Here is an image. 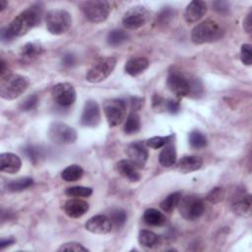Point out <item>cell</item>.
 Segmentation results:
<instances>
[{
    "label": "cell",
    "instance_id": "obj_43",
    "mask_svg": "<svg viewBox=\"0 0 252 252\" xmlns=\"http://www.w3.org/2000/svg\"><path fill=\"white\" fill-rule=\"evenodd\" d=\"M172 16H173V11L171 9H164L157 17V21H158V23L160 24H165L172 18Z\"/></svg>",
    "mask_w": 252,
    "mask_h": 252
},
{
    "label": "cell",
    "instance_id": "obj_32",
    "mask_svg": "<svg viewBox=\"0 0 252 252\" xmlns=\"http://www.w3.org/2000/svg\"><path fill=\"white\" fill-rule=\"evenodd\" d=\"M108 218L110 219V220L112 222L113 228H120L126 222L127 215L124 210L117 208V209H113L109 212Z\"/></svg>",
    "mask_w": 252,
    "mask_h": 252
},
{
    "label": "cell",
    "instance_id": "obj_27",
    "mask_svg": "<svg viewBox=\"0 0 252 252\" xmlns=\"http://www.w3.org/2000/svg\"><path fill=\"white\" fill-rule=\"evenodd\" d=\"M83 168L78 164H71L61 172V178L66 182H74L82 178Z\"/></svg>",
    "mask_w": 252,
    "mask_h": 252
},
{
    "label": "cell",
    "instance_id": "obj_40",
    "mask_svg": "<svg viewBox=\"0 0 252 252\" xmlns=\"http://www.w3.org/2000/svg\"><path fill=\"white\" fill-rule=\"evenodd\" d=\"M240 59L243 64L251 65L252 63V52H251V45L249 43H244L241 45L240 49Z\"/></svg>",
    "mask_w": 252,
    "mask_h": 252
},
{
    "label": "cell",
    "instance_id": "obj_38",
    "mask_svg": "<svg viewBox=\"0 0 252 252\" xmlns=\"http://www.w3.org/2000/svg\"><path fill=\"white\" fill-rule=\"evenodd\" d=\"M38 102V96L36 94H31L27 96L20 104V109L22 111H30L33 109Z\"/></svg>",
    "mask_w": 252,
    "mask_h": 252
},
{
    "label": "cell",
    "instance_id": "obj_34",
    "mask_svg": "<svg viewBox=\"0 0 252 252\" xmlns=\"http://www.w3.org/2000/svg\"><path fill=\"white\" fill-rule=\"evenodd\" d=\"M189 144L193 149H203L207 146V137L201 131L193 130L189 134Z\"/></svg>",
    "mask_w": 252,
    "mask_h": 252
},
{
    "label": "cell",
    "instance_id": "obj_36",
    "mask_svg": "<svg viewBox=\"0 0 252 252\" xmlns=\"http://www.w3.org/2000/svg\"><path fill=\"white\" fill-rule=\"evenodd\" d=\"M189 86H190V90H189L188 95L194 98H199L204 94V88L200 79L195 77L189 79Z\"/></svg>",
    "mask_w": 252,
    "mask_h": 252
},
{
    "label": "cell",
    "instance_id": "obj_19",
    "mask_svg": "<svg viewBox=\"0 0 252 252\" xmlns=\"http://www.w3.org/2000/svg\"><path fill=\"white\" fill-rule=\"evenodd\" d=\"M22 166L21 158L12 153H3L0 156V169L8 174L17 173Z\"/></svg>",
    "mask_w": 252,
    "mask_h": 252
},
{
    "label": "cell",
    "instance_id": "obj_44",
    "mask_svg": "<svg viewBox=\"0 0 252 252\" xmlns=\"http://www.w3.org/2000/svg\"><path fill=\"white\" fill-rule=\"evenodd\" d=\"M214 6V9L219 13V14H221V15H224L228 12L229 10V4L227 2H224V1H217V2H214L213 4Z\"/></svg>",
    "mask_w": 252,
    "mask_h": 252
},
{
    "label": "cell",
    "instance_id": "obj_35",
    "mask_svg": "<svg viewBox=\"0 0 252 252\" xmlns=\"http://www.w3.org/2000/svg\"><path fill=\"white\" fill-rule=\"evenodd\" d=\"M65 194L69 197H75V198H80V197H90L93 194V189L90 187H85V186H73L69 187L65 190Z\"/></svg>",
    "mask_w": 252,
    "mask_h": 252
},
{
    "label": "cell",
    "instance_id": "obj_28",
    "mask_svg": "<svg viewBox=\"0 0 252 252\" xmlns=\"http://www.w3.org/2000/svg\"><path fill=\"white\" fill-rule=\"evenodd\" d=\"M181 197H182L181 192H173V193L169 194L167 197H165L161 201V203L159 205L160 209L164 213H168V214L172 213L175 210V208H177Z\"/></svg>",
    "mask_w": 252,
    "mask_h": 252
},
{
    "label": "cell",
    "instance_id": "obj_41",
    "mask_svg": "<svg viewBox=\"0 0 252 252\" xmlns=\"http://www.w3.org/2000/svg\"><path fill=\"white\" fill-rule=\"evenodd\" d=\"M58 251H75V252H80V251H89V249L85 246H83L79 242L71 241V242H66L62 244L59 248Z\"/></svg>",
    "mask_w": 252,
    "mask_h": 252
},
{
    "label": "cell",
    "instance_id": "obj_6",
    "mask_svg": "<svg viewBox=\"0 0 252 252\" xmlns=\"http://www.w3.org/2000/svg\"><path fill=\"white\" fill-rule=\"evenodd\" d=\"M80 8L85 17L94 24L104 22L110 11L108 2L102 0L84 1L80 4Z\"/></svg>",
    "mask_w": 252,
    "mask_h": 252
},
{
    "label": "cell",
    "instance_id": "obj_15",
    "mask_svg": "<svg viewBox=\"0 0 252 252\" xmlns=\"http://www.w3.org/2000/svg\"><path fill=\"white\" fill-rule=\"evenodd\" d=\"M127 156L129 159L140 169L143 168L148 159V151L140 141L133 142L127 147Z\"/></svg>",
    "mask_w": 252,
    "mask_h": 252
},
{
    "label": "cell",
    "instance_id": "obj_1",
    "mask_svg": "<svg viewBox=\"0 0 252 252\" xmlns=\"http://www.w3.org/2000/svg\"><path fill=\"white\" fill-rule=\"evenodd\" d=\"M42 7L34 4L16 16L9 24L8 30L14 37L23 36L40 23Z\"/></svg>",
    "mask_w": 252,
    "mask_h": 252
},
{
    "label": "cell",
    "instance_id": "obj_29",
    "mask_svg": "<svg viewBox=\"0 0 252 252\" xmlns=\"http://www.w3.org/2000/svg\"><path fill=\"white\" fill-rule=\"evenodd\" d=\"M33 184V179L31 177H21L11 180L6 183V189L9 192H20L26 190Z\"/></svg>",
    "mask_w": 252,
    "mask_h": 252
},
{
    "label": "cell",
    "instance_id": "obj_42",
    "mask_svg": "<svg viewBox=\"0 0 252 252\" xmlns=\"http://www.w3.org/2000/svg\"><path fill=\"white\" fill-rule=\"evenodd\" d=\"M163 109H165L169 113H177L180 109V103L178 100L174 99H164V104H163Z\"/></svg>",
    "mask_w": 252,
    "mask_h": 252
},
{
    "label": "cell",
    "instance_id": "obj_45",
    "mask_svg": "<svg viewBox=\"0 0 252 252\" xmlns=\"http://www.w3.org/2000/svg\"><path fill=\"white\" fill-rule=\"evenodd\" d=\"M62 64L65 67H72L76 64V57L72 53H66L62 56Z\"/></svg>",
    "mask_w": 252,
    "mask_h": 252
},
{
    "label": "cell",
    "instance_id": "obj_31",
    "mask_svg": "<svg viewBox=\"0 0 252 252\" xmlns=\"http://www.w3.org/2000/svg\"><path fill=\"white\" fill-rule=\"evenodd\" d=\"M23 154L34 164H36L44 157L43 150L35 145H27L22 150Z\"/></svg>",
    "mask_w": 252,
    "mask_h": 252
},
{
    "label": "cell",
    "instance_id": "obj_30",
    "mask_svg": "<svg viewBox=\"0 0 252 252\" xmlns=\"http://www.w3.org/2000/svg\"><path fill=\"white\" fill-rule=\"evenodd\" d=\"M140 127H141L140 116L135 111L130 112L125 121V124H124V128H123L124 133L127 135L135 134L136 132H138L140 130Z\"/></svg>",
    "mask_w": 252,
    "mask_h": 252
},
{
    "label": "cell",
    "instance_id": "obj_3",
    "mask_svg": "<svg viewBox=\"0 0 252 252\" xmlns=\"http://www.w3.org/2000/svg\"><path fill=\"white\" fill-rule=\"evenodd\" d=\"M222 30L213 20H205L194 27L191 32V39L196 44L209 43L219 40L222 36Z\"/></svg>",
    "mask_w": 252,
    "mask_h": 252
},
{
    "label": "cell",
    "instance_id": "obj_11",
    "mask_svg": "<svg viewBox=\"0 0 252 252\" xmlns=\"http://www.w3.org/2000/svg\"><path fill=\"white\" fill-rule=\"evenodd\" d=\"M53 100L60 106L68 107L72 105L77 97L74 87L69 83H58L51 89Z\"/></svg>",
    "mask_w": 252,
    "mask_h": 252
},
{
    "label": "cell",
    "instance_id": "obj_2",
    "mask_svg": "<svg viewBox=\"0 0 252 252\" xmlns=\"http://www.w3.org/2000/svg\"><path fill=\"white\" fill-rule=\"evenodd\" d=\"M29 87V80L19 74L9 73L0 81V95L3 99L13 100L19 97Z\"/></svg>",
    "mask_w": 252,
    "mask_h": 252
},
{
    "label": "cell",
    "instance_id": "obj_26",
    "mask_svg": "<svg viewBox=\"0 0 252 252\" xmlns=\"http://www.w3.org/2000/svg\"><path fill=\"white\" fill-rule=\"evenodd\" d=\"M139 243L146 248H155L160 243V237L154 231L143 229L139 232Z\"/></svg>",
    "mask_w": 252,
    "mask_h": 252
},
{
    "label": "cell",
    "instance_id": "obj_18",
    "mask_svg": "<svg viewBox=\"0 0 252 252\" xmlns=\"http://www.w3.org/2000/svg\"><path fill=\"white\" fill-rule=\"evenodd\" d=\"M89 208L90 206L86 201L80 200L78 198L70 199L66 201V203L63 206V210L65 214L72 219L81 218L89 211Z\"/></svg>",
    "mask_w": 252,
    "mask_h": 252
},
{
    "label": "cell",
    "instance_id": "obj_14",
    "mask_svg": "<svg viewBox=\"0 0 252 252\" xmlns=\"http://www.w3.org/2000/svg\"><path fill=\"white\" fill-rule=\"evenodd\" d=\"M85 228L92 233L106 234L112 230L113 226L108 216L96 215L87 220Z\"/></svg>",
    "mask_w": 252,
    "mask_h": 252
},
{
    "label": "cell",
    "instance_id": "obj_12",
    "mask_svg": "<svg viewBox=\"0 0 252 252\" xmlns=\"http://www.w3.org/2000/svg\"><path fill=\"white\" fill-rule=\"evenodd\" d=\"M166 85L169 91L177 98H182L189 94V79L177 71L169 72L166 79Z\"/></svg>",
    "mask_w": 252,
    "mask_h": 252
},
{
    "label": "cell",
    "instance_id": "obj_33",
    "mask_svg": "<svg viewBox=\"0 0 252 252\" xmlns=\"http://www.w3.org/2000/svg\"><path fill=\"white\" fill-rule=\"evenodd\" d=\"M128 38V34L122 30H112L107 33V43L111 46H118L125 42Z\"/></svg>",
    "mask_w": 252,
    "mask_h": 252
},
{
    "label": "cell",
    "instance_id": "obj_25",
    "mask_svg": "<svg viewBox=\"0 0 252 252\" xmlns=\"http://www.w3.org/2000/svg\"><path fill=\"white\" fill-rule=\"evenodd\" d=\"M144 221L152 226H161L165 223L164 215L157 209H148L145 211L143 216Z\"/></svg>",
    "mask_w": 252,
    "mask_h": 252
},
{
    "label": "cell",
    "instance_id": "obj_50",
    "mask_svg": "<svg viewBox=\"0 0 252 252\" xmlns=\"http://www.w3.org/2000/svg\"><path fill=\"white\" fill-rule=\"evenodd\" d=\"M6 6H7V2L5 0H2L0 2V11H3L6 8Z\"/></svg>",
    "mask_w": 252,
    "mask_h": 252
},
{
    "label": "cell",
    "instance_id": "obj_4",
    "mask_svg": "<svg viewBox=\"0 0 252 252\" xmlns=\"http://www.w3.org/2000/svg\"><path fill=\"white\" fill-rule=\"evenodd\" d=\"M47 31L54 35L65 33L72 25V16L63 9H52L45 15Z\"/></svg>",
    "mask_w": 252,
    "mask_h": 252
},
{
    "label": "cell",
    "instance_id": "obj_49",
    "mask_svg": "<svg viewBox=\"0 0 252 252\" xmlns=\"http://www.w3.org/2000/svg\"><path fill=\"white\" fill-rule=\"evenodd\" d=\"M15 238L14 237H8V238H2L0 241V248L4 249L10 245H12L15 242Z\"/></svg>",
    "mask_w": 252,
    "mask_h": 252
},
{
    "label": "cell",
    "instance_id": "obj_48",
    "mask_svg": "<svg viewBox=\"0 0 252 252\" xmlns=\"http://www.w3.org/2000/svg\"><path fill=\"white\" fill-rule=\"evenodd\" d=\"M143 105V99L140 97H132L131 98V108L132 111H137L138 109L141 108V106Z\"/></svg>",
    "mask_w": 252,
    "mask_h": 252
},
{
    "label": "cell",
    "instance_id": "obj_46",
    "mask_svg": "<svg viewBox=\"0 0 252 252\" xmlns=\"http://www.w3.org/2000/svg\"><path fill=\"white\" fill-rule=\"evenodd\" d=\"M243 29L247 33L251 32L252 30V13L249 12L246 18L243 20Z\"/></svg>",
    "mask_w": 252,
    "mask_h": 252
},
{
    "label": "cell",
    "instance_id": "obj_22",
    "mask_svg": "<svg viewBox=\"0 0 252 252\" xmlns=\"http://www.w3.org/2000/svg\"><path fill=\"white\" fill-rule=\"evenodd\" d=\"M43 46L38 42H28L22 46L20 51V56L23 61L31 62L36 59L43 53Z\"/></svg>",
    "mask_w": 252,
    "mask_h": 252
},
{
    "label": "cell",
    "instance_id": "obj_37",
    "mask_svg": "<svg viewBox=\"0 0 252 252\" xmlns=\"http://www.w3.org/2000/svg\"><path fill=\"white\" fill-rule=\"evenodd\" d=\"M173 135L169 136H155L147 140L146 145L152 149H159L162 148L164 145H166L168 142L172 141Z\"/></svg>",
    "mask_w": 252,
    "mask_h": 252
},
{
    "label": "cell",
    "instance_id": "obj_8",
    "mask_svg": "<svg viewBox=\"0 0 252 252\" xmlns=\"http://www.w3.org/2000/svg\"><path fill=\"white\" fill-rule=\"evenodd\" d=\"M103 112L110 127L123 122L126 117L127 103L121 98H109L103 102Z\"/></svg>",
    "mask_w": 252,
    "mask_h": 252
},
{
    "label": "cell",
    "instance_id": "obj_16",
    "mask_svg": "<svg viewBox=\"0 0 252 252\" xmlns=\"http://www.w3.org/2000/svg\"><path fill=\"white\" fill-rule=\"evenodd\" d=\"M207 10V4L204 1H191L184 11V20L188 24H195L206 15Z\"/></svg>",
    "mask_w": 252,
    "mask_h": 252
},
{
    "label": "cell",
    "instance_id": "obj_47",
    "mask_svg": "<svg viewBox=\"0 0 252 252\" xmlns=\"http://www.w3.org/2000/svg\"><path fill=\"white\" fill-rule=\"evenodd\" d=\"M0 34H1V39L3 42H8V41H11L14 36L11 34V32H9L8 30V27H4L1 29V32H0Z\"/></svg>",
    "mask_w": 252,
    "mask_h": 252
},
{
    "label": "cell",
    "instance_id": "obj_39",
    "mask_svg": "<svg viewBox=\"0 0 252 252\" xmlns=\"http://www.w3.org/2000/svg\"><path fill=\"white\" fill-rule=\"evenodd\" d=\"M223 197H224V190L221 187H216L208 193L206 198L210 203L217 204L220 202L223 199Z\"/></svg>",
    "mask_w": 252,
    "mask_h": 252
},
{
    "label": "cell",
    "instance_id": "obj_10",
    "mask_svg": "<svg viewBox=\"0 0 252 252\" xmlns=\"http://www.w3.org/2000/svg\"><path fill=\"white\" fill-rule=\"evenodd\" d=\"M150 20L149 10L141 5L131 7L123 16L122 24L128 30H137Z\"/></svg>",
    "mask_w": 252,
    "mask_h": 252
},
{
    "label": "cell",
    "instance_id": "obj_17",
    "mask_svg": "<svg viewBox=\"0 0 252 252\" xmlns=\"http://www.w3.org/2000/svg\"><path fill=\"white\" fill-rule=\"evenodd\" d=\"M138 169L139 168L129 158L121 159L115 164L116 172L131 182H138L141 179Z\"/></svg>",
    "mask_w": 252,
    "mask_h": 252
},
{
    "label": "cell",
    "instance_id": "obj_9",
    "mask_svg": "<svg viewBox=\"0 0 252 252\" xmlns=\"http://www.w3.org/2000/svg\"><path fill=\"white\" fill-rule=\"evenodd\" d=\"M48 138L57 145L73 144L77 140V132L71 126L56 121L50 124L48 129Z\"/></svg>",
    "mask_w": 252,
    "mask_h": 252
},
{
    "label": "cell",
    "instance_id": "obj_23",
    "mask_svg": "<svg viewBox=\"0 0 252 252\" xmlns=\"http://www.w3.org/2000/svg\"><path fill=\"white\" fill-rule=\"evenodd\" d=\"M149 60L146 57H135L127 61L124 70L130 76H138L149 67Z\"/></svg>",
    "mask_w": 252,
    "mask_h": 252
},
{
    "label": "cell",
    "instance_id": "obj_20",
    "mask_svg": "<svg viewBox=\"0 0 252 252\" xmlns=\"http://www.w3.org/2000/svg\"><path fill=\"white\" fill-rule=\"evenodd\" d=\"M252 200L249 194H238L233 198L231 203V209L237 216L248 217L251 214Z\"/></svg>",
    "mask_w": 252,
    "mask_h": 252
},
{
    "label": "cell",
    "instance_id": "obj_5",
    "mask_svg": "<svg viewBox=\"0 0 252 252\" xmlns=\"http://www.w3.org/2000/svg\"><path fill=\"white\" fill-rule=\"evenodd\" d=\"M116 58L112 56L100 57L96 59L87 72L86 80L92 84L104 81L113 72L116 66Z\"/></svg>",
    "mask_w": 252,
    "mask_h": 252
},
{
    "label": "cell",
    "instance_id": "obj_21",
    "mask_svg": "<svg viewBox=\"0 0 252 252\" xmlns=\"http://www.w3.org/2000/svg\"><path fill=\"white\" fill-rule=\"evenodd\" d=\"M203 165V159L197 156H184L176 163V169L181 173H189L200 169Z\"/></svg>",
    "mask_w": 252,
    "mask_h": 252
},
{
    "label": "cell",
    "instance_id": "obj_24",
    "mask_svg": "<svg viewBox=\"0 0 252 252\" xmlns=\"http://www.w3.org/2000/svg\"><path fill=\"white\" fill-rule=\"evenodd\" d=\"M159 163L164 167H170L176 162V150L172 141L162 147L158 156Z\"/></svg>",
    "mask_w": 252,
    "mask_h": 252
},
{
    "label": "cell",
    "instance_id": "obj_13",
    "mask_svg": "<svg viewBox=\"0 0 252 252\" xmlns=\"http://www.w3.org/2000/svg\"><path fill=\"white\" fill-rule=\"evenodd\" d=\"M100 122V109L95 100L90 99L86 101L82 116L81 123L85 127H96Z\"/></svg>",
    "mask_w": 252,
    "mask_h": 252
},
{
    "label": "cell",
    "instance_id": "obj_7",
    "mask_svg": "<svg viewBox=\"0 0 252 252\" xmlns=\"http://www.w3.org/2000/svg\"><path fill=\"white\" fill-rule=\"evenodd\" d=\"M177 207L182 218L187 220H198L203 215L205 210L203 200L196 195H187L181 197Z\"/></svg>",
    "mask_w": 252,
    "mask_h": 252
}]
</instances>
